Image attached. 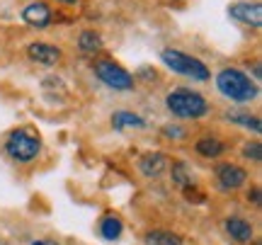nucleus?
<instances>
[{
  "label": "nucleus",
  "instance_id": "1",
  "mask_svg": "<svg viewBox=\"0 0 262 245\" xmlns=\"http://www.w3.org/2000/svg\"><path fill=\"white\" fill-rule=\"evenodd\" d=\"M216 85H219V90H221L228 100H233V102H250V100L257 97L255 83L245 76L243 71H238V68H224V71L216 76Z\"/></svg>",
  "mask_w": 262,
  "mask_h": 245
},
{
  "label": "nucleus",
  "instance_id": "2",
  "mask_svg": "<svg viewBox=\"0 0 262 245\" xmlns=\"http://www.w3.org/2000/svg\"><path fill=\"white\" fill-rule=\"evenodd\" d=\"M168 109L175 117L180 119H199V117H204L209 112V102H206L204 97L194 90H187V87H178V90H172L168 95Z\"/></svg>",
  "mask_w": 262,
  "mask_h": 245
},
{
  "label": "nucleus",
  "instance_id": "3",
  "mask_svg": "<svg viewBox=\"0 0 262 245\" xmlns=\"http://www.w3.org/2000/svg\"><path fill=\"white\" fill-rule=\"evenodd\" d=\"M163 63L168 68H172L175 73H182L187 78H194V80H206L209 78V68L199 61V58L189 56V54H182V51H175V49H165L163 54Z\"/></svg>",
  "mask_w": 262,
  "mask_h": 245
},
{
  "label": "nucleus",
  "instance_id": "4",
  "mask_svg": "<svg viewBox=\"0 0 262 245\" xmlns=\"http://www.w3.org/2000/svg\"><path fill=\"white\" fill-rule=\"evenodd\" d=\"M39 148L41 143L34 133L29 131H12L8 136V143H5V151H8L10 158H15L19 163H29L39 155Z\"/></svg>",
  "mask_w": 262,
  "mask_h": 245
},
{
  "label": "nucleus",
  "instance_id": "5",
  "mask_svg": "<svg viewBox=\"0 0 262 245\" xmlns=\"http://www.w3.org/2000/svg\"><path fill=\"white\" fill-rule=\"evenodd\" d=\"M95 76L100 78L104 85L114 87V90H129V87H134L131 73H126L122 66H117L112 61H97L95 63Z\"/></svg>",
  "mask_w": 262,
  "mask_h": 245
},
{
  "label": "nucleus",
  "instance_id": "6",
  "mask_svg": "<svg viewBox=\"0 0 262 245\" xmlns=\"http://www.w3.org/2000/svg\"><path fill=\"white\" fill-rule=\"evenodd\" d=\"M228 15L243 25H250V27H260L262 25V5L260 3H235L228 8Z\"/></svg>",
  "mask_w": 262,
  "mask_h": 245
},
{
  "label": "nucleus",
  "instance_id": "7",
  "mask_svg": "<svg viewBox=\"0 0 262 245\" xmlns=\"http://www.w3.org/2000/svg\"><path fill=\"white\" fill-rule=\"evenodd\" d=\"M216 177H219L224 189H238L248 180V172L243 168L233 165V163H224V165H219V170H216Z\"/></svg>",
  "mask_w": 262,
  "mask_h": 245
},
{
  "label": "nucleus",
  "instance_id": "8",
  "mask_svg": "<svg viewBox=\"0 0 262 245\" xmlns=\"http://www.w3.org/2000/svg\"><path fill=\"white\" fill-rule=\"evenodd\" d=\"M27 56L34 61V63H41V66H54L61 61V49L51 47V44H29L27 47Z\"/></svg>",
  "mask_w": 262,
  "mask_h": 245
},
{
  "label": "nucleus",
  "instance_id": "9",
  "mask_svg": "<svg viewBox=\"0 0 262 245\" xmlns=\"http://www.w3.org/2000/svg\"><path fill=\"white\" fill-rule=\"evenodd\" d=\"M141 172L146 175V177H160L165 168H168V158L163 155V153H146L139 163Z\"/></svg>",
  "mask_w": 262,
  "mask_h": 245
},
{
  "label": "nucleus",
  "instance_id": "10",
  "mask_svg": "<svg viewBox=\"0 0 262 245\" xmlns=\"http://www.w3.org/2000/svg\"><path fill=\"white\" fill-rule=\"evenodd\" d=\"M22 19L32 25V27H47L51 22V10L44 5V3H34V5H27L25 12H22Z\"/></svg>",
  "mask_w": 262,
  "mask_h": 245
},
{
  "label": "nucleus",
  "instance_id": "11",
  "mask_svg": "<svg viewBox=\"0 0 262 245\" xmlns=\"http://www.w3.org/2000/svg\"><path fill=\"white\" fill-rule=\"evenodd\" d=\"M226 231L238 243H250L253 240V226L248 221H243V218H228L226 221Z\"/></svg>",
  "mask_w": 262,
  "mask_h": 245
},
{
  "label": "nucleus",
  "instance_id": "12",
  "mask_svg": "<svg viewBox=\"0 0 262 245\" xmlns=\"http://www.w3.org/2000/svg\"><path fill=\"white\" fill-rule=\"evenodd\" d=\"M196 153L204 155V158H216V155L224 153V143L219 139H214V136H204L202 141L196 143Z\"/></svg>",
  "mask_w": 262,
  "mask_h": 245
},
{
  "label": "nucleus",
  "instance_id": "13",
  "mask_svg": "<svg viewBox=\"0 0 262 245\" xmlns=\"http://www.w3.org/2000/svg\"><path fill=\"white\" fill-rule=\"evenodd\" d=\"M112 124H114V129H119V131L126 129V126H136V129H141V126H143V119L134 112H114Z\"/></svg>",
  "mask_w": 262,
  "mask_h": 245
},
{
  "label": "nucleus",
  "instance_id": "14",
  "mask_svg": "<svg viewBox=\"0 0 262 245\" xmlns=\"http://www.w3.org/2000/svg\"><path fill=\"white\" fill-rule=\"evenodd\" d=\"M146 245H182V240L170 231H150L146 233Z\"/></svg>",
  "mask_w": 262,
  "mask_h": 245
},
{
  "label": "nucleus",
  "instance_id": "15",
  "mask_svg": "<svg viewBox=\"0 0 262 245\" xmlns=\"http://www.w3.org/2000/svg\"><path fill=\"white\" fill-rule=\"evenodd\" d=\"M122 221L117 216H104L102 224H100V233H102L107 240H117V238L122 236Z\"/></svg>",
  "mask_w": 262,
  "mask_h": 245
},
{
  "label": "nucleus",
  "instance_id": "16",
  "mask_svg": "<svg viewBox=\"0 0 262 245\" xmlns=\"http://www.w3.org/2000/svg\"><path fill=\"white\" fill-rule=\"evenodd\" d=\"M228 117V122H235V124H241V126H245V129H253L255 133H260L262 131V124L257 117H253V114H243V112H228L226 114Z\"/></svg>",
  "mask_w": 262,
  "mask_h": 245
},
{
  "label": "nucleus",
  "instance_id": "17",
  "mask_svg": "<svg viewBox=\"0 0 262 245\" xmlns=\"http://www.w3.org/2000/svg\"><path fill=\"white\" fill-rule=\"evenodd\" d=\"M78 47L83 49L85 54H95V51L102 49V39H100V34H95V32H90V29H85L83 34H80V39H78Z\"/></svg>",
  "mask_w": 262,
  "mask_h": 245
},
{
  "label": "nucleus",
  "instance_id": "18",
  "mask_svg": "<svg viewBox=\"0 0 262 245\" xmlns=\"http://www.w3.org/2000/svg\"><path fill=\"white\" fill-rule=\"evenodd\" d=\"M172 180L180 182V185H185V187H189L192 175L187 172V165H185V163H175V165H172Z\"/></svg>",
  "mask_w": 262,
  "mask_h": 245
},
{
  "label": "nucleus",
  "instance_id": "19",
  "mask_svg": "<svg viewBox=\"0 0 262 245\" xmlns=\"http://www.w3.org/2000/svg\"><path fill=\"white\" fill-rule=\"evenodd\" d=\"M243 155L245 158H250V161H260L262 158V148H260V143L253 141V143H248L243 148Z\"/></svg>",
  "mask_w": 262,
  "mask_h": 245
},
{
  "label": "nucleus",
  "instance_id": "20",
  "mask_svg": "<svg viewBox=\"0 0 262 245\" xmlns=\"http://www.w3.org/2000/svg\"><path fill=\"white\" fill-rule=\"evenodd\" d=\"M163 133H165L168 139H182V136H185V129H180V126H165Z\"/></svg>",
  "mask_w": 262,
  "mask_h": 245
},
{
  "label": "nucleus",
  "instance_id": "21",
  "mask_svg": "<svg viewBox=\"0 0 262 245\" xmlns=\"http://www.w3.org/2000/svg\"><path fill=\"white\" fill-rule=\"evenodd\" d=\"M257 194H260V192H257V189H253V194H248V199H253V202H257V199H260Z\"/></svg>",
  "mask_w": 262,
  "mask_h": 245
},
{
  "label": "nucleus",
  "instance_id": "22",
  "mask_svg": "<svg viewBox=\"0 0 262 245\" xmlns=\"http://www.w3.org/2000/svg\"><path fill=\"white\" fill-rule=\"evenodd\" d=\"M61 3H68V5H71V3H78V0H61Z\"/></svg>",
  "mask_w": 262,
  "mask_h": 245
},
{
  "label": "nucleus",
  "instance_id": "23",
  "mask_svg": "<svg viewBox=\"0 0 262 245\" xmlns=\"http://www.w3.org/2000/svg\"><path fill=\"white\" fill-rule=\"evenodd\" d=\"M32 245H44V243H32Z\"/></svg>",
  "mask_w": 262,
  "mask_h": 245
}]
</instances>
